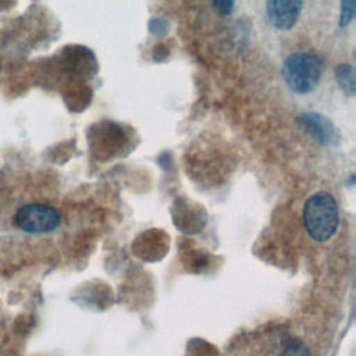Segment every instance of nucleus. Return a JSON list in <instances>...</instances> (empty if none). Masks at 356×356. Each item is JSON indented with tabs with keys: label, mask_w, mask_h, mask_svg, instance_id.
<instances>
[{
	"label": "nucleus",
	"mask_w": 356,
	"mask_h": 356,
	"mask_svg": "<svg viewBox=\"0 0 356 356\" xmlns=\"http://www.w3.org/2000/svg\"><path fill=\"white\" fill-rule=\"evenodd\" d=\"M303 224L307 234L316 241L330 239L339 224V211L335 197L328 192H316L303 206Z\"/></svg>",
	"instance_id": "1"
},
{
	"label": "nucleus",
	"mask_w": 356,
	"mask_h": 356,
	"mask_svg": "<svg viewBox=\"0 0 356 356\" xmlns=\"http://www.w3.org/2000/svg\"><path fill=\"white\" fill-rule=\"evenodd\" d=\"M324 72L323 60L312 51H296L284 60L281 74L289 90L306 95L316 89Z\"/></svg>",
	"instance_id": "2"
},
{
	"label": "nucleus",
	"mask_w": 356,
	"mask_h": 356,
	"mask_svg": "<svg viewBox=\"0 0 356 356\" xmlns=\"http://www.w3.org/2000/svg\"><path fill=\"white\" fill-rule=\"evenodd\" d=\"M15 225L29 234H44L56 229L60 224V213L57 209L42 204H25L14 216Z\"/></svg>",
	"instance_id": "3"
},
{
	"label": "nucleus",
	"mask_w": 356,
	"mask_h": 356,
	"mask_svg": "<svg viewBox=\"0 0 356 356\" xmlns=\"http://www.w3.org/2000/svg\"><path fill=\"white\" fill-rule=\"evenodd\" d=\"M302 8V1L298 0H270L266 3V15L268 22L281 31L293 26Z\"/></svg>",
	"instance_id": "4"
},
{
	"label": "nucleus",
	"mask_w": 356,
	"mask_h": 356,
	"mask_svg": "<svg viewBox=\"0 0 356 356\" xmlns=\"http://www.w3.org/2000/svg\"><path fill=\"white\" fill-rule=\"evenodd\" d=\"M302 124L312 135V138L318 143L327 145L335 140V129L331 122L324 117L314 113H307L302 115Z\"/></svg>",
	"instance_id": "5"
},
{
	"label": "nucleus",
	"mask_w": 356,
	"mask_h": 356,
	"mask_svg": "<svg viewBox=\"0 0 356 356\" xmlns=\"http://www.w3.org/2000/svg\"><path fill=\"white\" fill-rule=\"evenodd\" d=\"M337 81L343 92L353 96L355 95V72L353 67L349 64H341L338 65L337 71Z\"/></svg>",
	"instance_id": "6"
},
{
	"label": "nucleus",
	"mask_w": 356,
	"mask_h": 356,
	"mask_svg": "<svg viewBox=\"0 0 356 356\" xmlns=\"http://www.w3.org/2000/svg\"><path fill=\"white\" fill-rule=\"evenodd\" d=\"M281 356H312L307 346L299 339H292L284 348Z\"/></svg>",
	"instance_id": "7"
},
{
	"label": "nucleus",
	"mask_w": 356,
	"mask_h": 356,
	"mask_svg": "<svg viewBox=\"0 0 356 356\" xmlns=\"http://www.w3.org/2000/svg\"><path fill=\"white\" fill-rule=\"evenodd\" d=\"M355 6L356 3L353 0H349V1H342L341 7H342V11H341V25H348L350 22V19L353 18V14H355Z\"/></svg>",
	"instance_id": "8"
},
{
	"label": "nucleus",
	"mask_w": 356,
	"mask_h": 356,
	"mask_svg": "<svg viewBox=\"0 0 356 356\" xmlns=\"http://www.w3.org/2000/svg\"><path fill=\"white\" fill-rule=\"evenodd\" d=\"M213 6L217 8L218 13H221V14H229L231 10H232V7H234V3L229 1V0H222V1L220 0V1H214Z\"/></svg>",
	"instance_id": "9"
}]
</instances>
